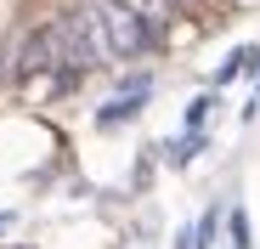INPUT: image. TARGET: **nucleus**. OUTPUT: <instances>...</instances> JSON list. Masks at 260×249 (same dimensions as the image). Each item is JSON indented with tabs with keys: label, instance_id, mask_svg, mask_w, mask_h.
Here are the masks:
<instances>
[{
	"label": "nucleus",
	"instance_id": "f03ea898",
	"mask_svg": "<svg viewBox=\"0 0 260 249\" xmlns=\"http://www.w3.org/2000/svg\"><path fill=\"white\" fill-rule=\"evenodd\" d=\"M147 91H153V74H130L124 85H119V102L96 108V124H119V119H130V113H142Z\"/></svg>",
	"mask_w": 260,
	"mask_h": 249
},
{
	"label": "nucleus",
	"instance_id": "0eeeda50",
	"mask_svg": "<svg viewBox=\"0 0 260 249\" xmlns=\"http://www.w3.org/2000/svg\"><path fill=\"white\" fill-rule=\"evenodd\" d=\"M6 221H12V215H0V227H6Z\"/></svg>",
	"mask_w": 260,
	"mask_h": 249
},
{
	"label": "nucleus",
	"instance_id": "20e7f679",
	"mask_svg": "<svg viewBox=\"0 0 260 249\" xmlns=\"http://www.w3.org/2000/svg\"><path fill=\"white\" fill-rule=\"evenodd\" d=\"M215 221H221V210H204V221L192 227V243H198V249H209V243H215Z\"/></svg>",
	"mask_w": 260,
	"mask_h": 249
},
{
	"label": "nucleus",
	"instance_id": "6e6552de",
	"mask_svg": "<svg viewBox=\"0 0 260 249\" xmlns=\"http://www.w3.org/2000/svg\"><path fill=\"white\" fill-rule=\"evenodd\" d=\"M181 6H192V0H181Z\"/></svg>",
	"mask_w": 260,
	"mask_h": 249
},
{
	"label": "nucleus",
	"instance_id": "7ed1b4c3",
	"mask_svg": "<svg viewBox=\"0 0 260 249\" xmlns=\"http://www.w3.org/2000/svg\"><path fill=\"white\" fill-rule=\"evenodd\" d=\"M198 153H204V136L187 131V136H176V147H170V164H192Z\"/></svg>",
	"mask_w": 260,
	"mask_h": 249
},
{
	"label": "nucleus",
	"instance_id": "423d86ee",
	"mask_svg": "<svg viewBox=\"0 0 260 249\" xmlns=\"http://www.w3.org/2000/svg\"><path fill=\"white\" fill-rule=\"evenodd\" d=\"M209 102H215V97H198V102L187 108V131H198V124H204V113H209Z\"/></svg>",
	"mask_w": 260,
	"mask_h": 249
},
{
	"label": "nucleus",
	"instance_id": "f257e3e1",
	"mask_svg": "<svg viewBox=\"0 0 260 249\" xmlns=\"http://www.w3.org/2000/svg\"><path fill=\"white\" fill-rule=\"evenodd\" d=\"M91 12H96V23H102V40H108L113 57H142V51H153L158 28H153L147 12L124 6V0H91Z\"/></svg>",
	"mask_w": 260,
	"mask_h": 249
},
{
	"label": "nucleus",
	"instance_id": "39448f33",
	"mask_svg": "<svg viewBox=\"0 0 260 249\" xmlns=\"http://www.w3.org/2000/svg\"><path fill=\"white\" fill-rule=\"evenodd\" d=\"M249 238H254V232H249V210H232V243L249 249Z\"/></svg>",
	"mask_w": 260,
	"mask_h": 249
}]
</instances>
